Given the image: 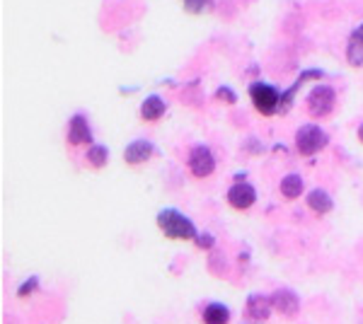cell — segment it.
<instances>
[{"label":"cell","instance_id":"6da1fadb","mask_svg":"<svg viewBox=\"0 0 363 324\" xmlns=\"http://www.w3.org/2000/svg\"><path fill=\"white\" fill-rule=\"evenodd\" d=\"M157 228L162 230L167 240H179V242H186V240H196L199 238V230L194 225L186 213H182L177 208H162L160 213L155 218Z\"/></svg>","mask_w":363,"mask_h":324},{"label":"cell","instance_id":"7a4b0ae2","mask_svg":"<svg viewBox=\"0 0 363 324\" xmlns=\"http://www.w3.org/2000/svg\"><path fill=\"white\" fill-rule=\"evenodd\" d=\"M247 92H250V99H252V104H255V109L259 111L262 116L281 114V97H284V92H279L274 85H269L264 80H257V82H250Z\"/></svg>","mask_w":363,"mask_h":324},{"label":"cell","instance_id":"3957f363","mask_svg":"<svg viewBox=\"0 0 363 324\" xmlns=\"http://www.w3.org/2000/svg\"><path fill=\"white\" fill-rule=\"evenodd\" d=\"M330 145V135L318 123H303L296 131V150L303 157H313Z\"/></svg>","mask_w":363,"mask_h":324},{"label":"cell","instance_id":"277c9868","mask_svg":"<svg viewBox=\"0 0 363 324\" xmlns=\"http://www.w3.org/2000/svg\"><path fill=\"white\" fill-rule=\"evenodd\" d=\"M337 107V92L332 85H315L308 95V111L313 119H325Z\"/></svg>","mask_w":363,"mask_h":324},{"label":"cell","instance_id":"5b68a950","mask_svg":"<svg viewBox=\"0 0 363 324\" xmlns=\"http://www.w3.org/2000/svg\"><path fill=\"white\" fill-rule=\"evenodd\" d=\"M186 167H189V172L194 174L196 179H206V177L213 174L216 157L208 145H203V143L194 145V148L189 150V157H186Z\"/></svg>","mask_w":363,"mask_h":324},{"label":"cell","instance_id":"8992f818","mask_svg":"<svg viewBox=\"0 0 363 324\" xmlns=\"http://www.w3.org/2000/svg\"><path fill=\"white\" fill-rule=\"evenodd\" d=\"M68 143L70 145H95V135H92L90 121H87L85 114H73L68 121Z\"/></svg>","mask_w":363,"mask_h":324},{"label":"cell","instance_id":"52a82bcc","mask_svg":"<svg viewBox=\"0 0 363 324\" xmlns=\"http://www.w3.org/2000/svg\"><path fill=\"white\" fill-rule=\"evenodd\" d=\"M225 199H228V203H230V208L247 211L257 203V189L250 181H235V184H230Z\"/></svg>","mask_w":363,"mask_h":324},{"label":"cell","instance_id":"ba28073f","mask_svg":"<svg viewBox=\"0 0 363 324\" xmlns=\"http://www.w3.org/2000/svg\"><path fill=\"white\" fill-rule=\"evenodd\" d=\"M269 298H272L274 312H279V315L296 317L298 312H301V298H298V293L291 291V288H277Z\"/></svg>","mask_w":363,"mask_h":324},{"label":"cell","instance_id":"9c48e42d","mask_svg":"<svg viewBox=\"0 0 363 324\" xmlns=\"http://www.w3.org/2000/svg\"><path fill=\"white\" fill-rule=\"evenodd\" d=\"M157 152V148L153 143H150L148 138H138V140H131V143L126 145L124 150V160L126 164H131V167H136V164H143L148 162L150 157H153Z\"/></svg>","mask_w":363,"mask_h":324},{"label":"cell","instance_id":"30bf717a","mask_svg":"<svg viewBox=\"0 0 363 324\" xmlns=\"http://www.w3.org/2000/svg\"><path fill=\"white\" fill-rule=\"evenodd\" d=\"M272 298L264 296V293H252L247 298V303H245V317H247L250 322H264L269 320V315H272Z\"/></svg>","mask_w":363,"mask_h":324},{"label":"cell","instance_id":"8fae6325","mask_svg":"<svg viewBox=\"0 0 363 324\" xmlns=\"http://www.w3.org/2000/svg\"><path fill=\"white\" fill-rule=\"evenodd\" d=\"M167 111V102L160 95H148L140 104V119L143 121H160Z\"/></svg>","mask_w":363,"mask_h":324},{"label":"cell","instance_id":"7c38bea8","mask_svg":"<svg viewBox=\"0 0 363 324\" xmlns=\"http://www.w3.org/2000/svg\"><path fill=\"white\" fill-rule=\"evenodd\" d=\"M230 317H233L230 308H228L225 303H218V300L208 303L206 308L201 310V322L203 324H230Z\"/></svg>","mask_w":363,"mask_h":324},{"label":"cell","instance_id":"4fadbf2b","mask_svg":"<svg viewBox=\"0 0 363 324\" xmlns=\"http://www.w3.org/2000/svg\"><path fill=\"white\" fill-rule=\"evenodd\" d=\"M306 203H308V208L313 211V213H318V216H327L330 211H335V199H332L325 189L308 191Z\"/></svg>","mask_w":363,"mask_h":324},{"label":"cell","instance_id":"5bb4252c","mask_svg":"<svg viewBox=\"0 0 363 324\" xmlns=\"http://www.w3.org/2000/svg\"><path fill=\"white\" fill-rule=\"evenodd\" d=\"M347 61L354 68H363V22L351 32L347 44Z\"/></svg>","mask_w":363,"mask_h":324},{"label":"cell","instance_id":"9a60e30c","mask_svg":"<svg viewBox=\"0 0 363 324\" xmlns=\"http://www.w3.org/2000/svg\"><path fill=\"white\" fill-rule=\"evenodd\" d=\"M279 189H281V196H284V199L296 201V199L306 191V181H303V177L298 172H291V174H286L284 179H281Z\"/></svg>","mask_w":363,"mask_h":324},{"label":"cell","instance_id":"2e32d148","mask_svg":"<svg viewBox=\"0 0 363 324\" xmlns=\"http://www.w3.org/2000/svg\"><path fill=\"white\" fill-rule=\"evenodd\" d=\"M85 160L92 169H104L109 164V148L104 143H95L90 145L85 152Z\"/></svg>","mask_w":363,"mask_h":324},{"label":"cell","instance_id":"e0dca14e","mask_svg":"<svg viewBox=\"0 0 363 324\" xmlns=\"http://www.w3.org/2000/svg\"><path fill=\"white\" fill-rule=\"evenodd\" d=\"M37 288H39V276H29L27 284L17 288V296H20V298H29L34 291H37Z\"/></svg>","mask_w":363,"mask_h":324},{"label":"cell","instance_id":"ac0fdd59","mask_svg":"<svg viewBox=\"0 0 363 324\" xmlns=\"http://www.w3.org/2000/svg\"><path fill=\"white\" fill-rule=\"evenodd\" d=\"M184 3V8H186V13H191V15H199V13H203V8L211 3V0H182Z\"/></svg>","mask_w":363,"mask_h":324},{"label":"cell","instance_id":"d6986e66","mask_svg":"<svg viewBox=\"0 0 363 324\" xmlns=\"http://www.w3.org/2000/svg\"><path fill=\"white\" fill-rule=\"evenodd\" d=\"M216 99H223L225 104H235L238 102V95L228 85H223V87H218V90H216Z\"/></svg>","mask_w":363,"mask_h":324},{"label":"cell","instance_id":"ffe728a7","mask_svg":"<svg viewBox=\"0 0 363 324\" xmlns=\"http://www.w3.org/2000/svg\"><path fill=\"white\" fill-rule=\"evenodd\" d=\"M194 242H196V247H201V250H208L211 252L216 247V238L211 233H199V238L194 240Z\"/></svg>","mask_w":363,"mask_h":324},{"label":"cell","instance_id":"44dd1931","mask_svg":"<svg viewBox=\"0 0 363 324\" xmlns=\"http://www.w3.org/2000/svg\"><path fill=\"white\" fill-rule=\"evenodd\" d=\"M356 135H359V140H361V143H363V123H361V126H359V131H356Z\"/></svg>","mask_w":363,"mask_h":324},{"label":"cell","instance_id":"7402d4cb","mask_svg":"<svg viewBox=\"0 0 363 324\" xmlns=\"http://www.w3.org/2000/svg\"><path fill=\"white\" fill-rule=\"evenodd\" d=\"M245 324H250V322H245Z\"/></svg>","mask_w":363,"mask_h":324}]
</instances>
